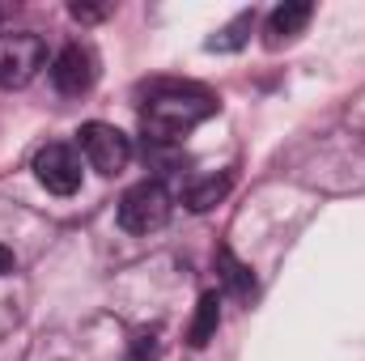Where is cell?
Segmentation results:
<instances>
[{
	"label": "cell",
	"mask_w": 365,
	"mask_h": 361,
	"mask_svg": "<svg viewBox=\"0 0 365 361\" xmlns=\"http://www.w3.org/2000/svg\"><path fill=\"white\" fill-rule=\"evenodd\" d=\"M34 179L43 183L51 195H73L81 187V158H77V149L60 145V141L43 145L34 153Z\"/></svg>",
	"instance_id": "5"
},
{
	"label": "cell",
	"mask_w": 365,
	"mask_h": 361,
	"mask_svg": "<svg viewBox=\"0 0 365 361\" xmlns=\"http://www.w3.org/2000/svg\"><path fill=\"white\" fill-rule=\"evenodd\" d=\"M217 327H221V293L208 289V293L195 302V319H191V327H187V345H191V349H204V345L217 336Z\"/></svg>",
	"instance_id": "9"
},
{
	"label": "cell",
	"mask_w": 365,
	"mask_h": 361,
	"mask_svg": "<svg viewBox=\"0 0 365 361\" xmlns=\"http://www.w3.org/2000/svg\"><path fill=\"white\" fill-rule=\"evenodd\" d=\"M208 115H217V98L195 86H162L140 111V132L149 145L182 141L191 128H200Z\"/></svg>",
	"instance_id": "1"
},
{
	"label": "cell",
	"mask_w": 365,
	"mask_h": 361,
	"mask_svg": "<svg viewBox=\"0 0 365 361\" xmlns=\"http://www.w3.org/2000/svg\"><path fill=\"white\" fill-rule=\"evenodd\" d=\"M47 64V43L34 30L0 34V90H21Z\"/></svg>",
	"instance_id": "3"
},
{
	"label": "cell",
	"mask_w": 365,
	"mask_h": 361,
	"mask_svg": "<svg viewBox=\"0 0 365 361\" xmlns=\"http://www.w3.org/2000/svg\"><path fill=\"white\" fill-rule=\"evenodd\" d=\"M230 187H234V175H230V171L208 175V179H195L187 191H182V204H187L191 213H208L212 204H221V200L230 195Z\"/></svg>",
	"instance_id": "10"
},
{
	"label": "cell",
	"mask_w": 365,
	"mask_h": 361,
	"mask_svg": "<svg viewBox=\"0 0 365 361\" xmlns=\"http://www.w3.org/2000/svg\"><path fill=\"white\" fill-rule=\"evenodd\" d=\"M310 17H314V4L310 0H284V4H276L272 13H268V21H264V43L268 47H280V43L297 39L310 26Z\"/></svg>",
	"instance_id": "7"
},
{
	"label": "cell",
	"mask_w": 365,
	"mask_h": 361,
	"mask_svg": "<svg viewBox=\"0 0 365 361\" xmlns=\"http://www.w3.org/2000/svg\"><path fill=\"white\" fill-rule=\"evenodd\" d=\"M0 21H4V9H0Z\"/></svg>",
	"instance_id": "15"
},
{
	"label": "cell",
	"mask_w": 365,
	"mask_h": 361,
	"mask_svg": "<svg viewBox=\"0 0 365 361\" xmlns=\"http://www.w3.org/2000/svg\"><path fill=\"white\" fill-rule=\"evenodd\" d=\"M98 68H93V51L81 47V43H68L56 60H51V86L68 98H81V93L93 86Z\"/></svg>",
	"instance_id": "6"
},
{
	"label": "cell",
	"mask_w": 365,
	"mask_h": 361,
	"mask_svg": "<svg viewBox=\"0 0 365 361\" xmlns=\"http://www.w3.org/2000/svg\"><path fill=\"white\" fill-rule=\"evenodd\" d=\"M251 30H255V13H238V17H234L217 39H208L204 47H208V51H238V47H247Z\"/></svg>",
	"instance_id": "11"
},
{
	"label": "cell",
	"mask_w": 365,
	"mask_h": 361,
	"mask_svg": "<svg viewBox=\"0 0 365 361\" xmlns=\"http://www.w3.org/2000/svg\"><path fill=\"white\" fill-rule=\"evenodd\" d=\"M68 13H73L77 21H102V17L110 13V4H102V9H93V4H73Z\"/></svg>",
	"instance_id": "13"
},
{
	"label": "cell",
	"mask_w": 365,
	"mask_h": 361,
	"mask_svg": "<svg viewBox=\"0 0 365 361\" xmlns=\"http://www.w3.org/2000/svg\"><path fill=\"white\" fill-rule=\"evenodd\" d=\"M9 272H13V251L0 247V276H9Z\"/></svg>",
	"instance_id": "14"
},
{
	"label": "cell",
	"mask_w": 365,
	"mask_h": 361,
	"mask_svg": "<svg viewBox=\"0 0 365 361\" xmlns=\"http://www.w3.org/2000/svg\"><path fill=\"white\" fill-rule=\"evenodd\" d=\"M170 208H175L170 191L158 179H145L123 191V200H119V225L128 234H158L170 221Z\"/></svg>",
	"instance_id": "2"
},
{
	"label": "cell",
	"mask_w": 365,
	"mask_h": 361,
	"mask_svg": "<svg viewBox=\"0 0 365 361\" xmlns=\"http://www.w3.org/2000/svg\"><path fill=\"white\" fill-rule=\"evenodd\" d=\"M217 272H221L225 293H234L238 302H251V298H255V272L247 268L230 247H217Z\"/></svg>",
	"instance_id": "8"
},
{
	"label": "cell",
	"mask_w": 365,
	"mask_h": 361,
	"mask_svg": "<svg viewBox=\"0 0 365 361\" xmlns=\"http://www.w3.org/2000/svg\"><path fill=\"white\" fill-rule=\"evenodd\" d=\"M77 145H81L86 162H90L98 175H119L132 162V136L119 132L115 123H98V119L93 123H81Z\"/></svg>",
	"instance_id": "4"
},
{
	"label": "cell",
	"mask_w": 365,
	"mask_h": 361,
	"mask_svg": "<svg viewBox=\"0 0 365 361\" xmlns=\"http://www.w3.org/2000/svg\"><path fill=\"white\" fill-rule=\"evenodd\" d=\"M153 357H158V340L153 336H140L132 345V353H128V361H153Z\"/></svg>",
	"instance_id": "12"
}]
</instances>
